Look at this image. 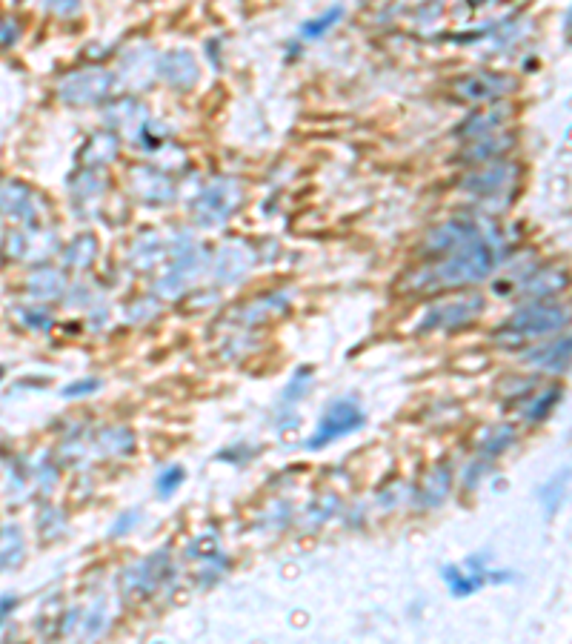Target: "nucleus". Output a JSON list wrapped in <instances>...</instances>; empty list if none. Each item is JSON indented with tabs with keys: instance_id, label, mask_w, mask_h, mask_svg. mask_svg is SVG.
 <instances>
[{
	"instance_id": "7ed1b4c3",
	"label": "nucleus",
	"mask_w": 572,
	"mask_h": 644,
	"mask_svg": "<svg viewBox=\"0 0 572 644\" xmlns=\"http://www.w3.org/2000/svg\"><path fill=\"white\" fill-rule=\"evenodd\" d=\"M455 89H458V95L467 98V101H487V98L510 92L512 81L510 78H504V75H470V78L458 81Z\"/></svg>"
},
{
	"instance_id": "39448f33",
	"label": "nucleus",
	"mask_w": 572,
	"mask_h": 644,
	"mask_svg": "<svg viewBox=\"0 0 572 644\" xmlns=\"http://www.w3.org/2000/svg\"><path fill=\"white\" fill-rule=\"evenodd\" d=\"M344 18V6H335V9H329V12H324L321 18H315V21H309L307 26H304V35L307 38H321L324 32H329L335 23Z\"/></svg>"
},
{
	"instance_id": "f03ea898",
	"label": "nucleus",
	"mask_w": 572,
	"mask_h": 644,
	"mask_svg": "<svg viewBox=\"0 0 572 644\" xmlns=\"http://www.w3.org/2000/svg\"><path fill=\"white\" fill-rule=\"evenodd\" d=\"M361 421H364L361 410H358L352 401H341V404H335L327 413V418L321 421V427H318L315 438L309 441V447L318 450V447H324V444L335 441V438L347 436L355 427H361Z\"/></svg>"
},
{
	"instance_id": "20e7f679",
	"label": "nucleus",
	"mask_w": 572,
	"mask_h": 644,
	"mask_svg": "<svg viewBox=\"0 0 572 644\" xmlns=\"http://www.w3.org/2000/svg\"><path fill=\"white\" fill-rule=\"evenodd\" d=\"M564 324V312L547 310V307H532L524 310L518 318H512V327L524 330V333H547Z\"/></svg>"
},
{
	"instance_id": "f257e3e1",
	"label": "nucleus",
	"mask_w": 572,
	"mask_h": 644,
	"mask_svg": "<svg viewBox=\"0 0 572 644\" xmlns=\"http://www.w3.org/2000/svg\"><path fill=\"white\" fill-rule=\"evenodd\" d=\"M490 264L492 252L487 247H472V250L455 255L450 264H444L438 270V278H441V284H464V281H472V278H484V272L490 270Z\"/></svg>"
}]
</instances>
